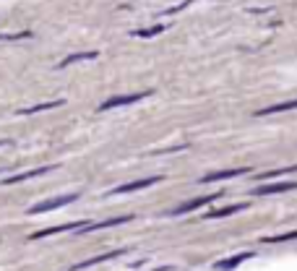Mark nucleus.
Returning <instances> with one entry per match:
<instances>
[{
  "mask_svg": "<svg viewBox=\"0 0 297 271\" xmlns=\"http://www.w3.org/2000/svg\"><path fill=\"white\" fill-rule=\"evenodd\" d=\"M73 201H79V193H65V195H55V198H47V201H40V203H34L32 209H29L26 214H47V212H55V209H63L68 206V203H73Z\"/></svg>",
  "mask_w": 297,
  "mask_h": 271,
  "instance_id": "1",
  "label": "nucleus"
},
{
  "mask_svg": "<svg viewBox=\"0 0 297 271\" xmlns=\"http://www.w3.org/2000/svg\"><path fill=\"white\" fill-rule=\"evenodd\" d=\"M151 97V92H139V94H120V97H110L107 102L99 104V112H107V110H115V107H128V104H136L141 99Z\"/></svg>",
  "mask_w": 297,
  "mask_h": 271,
  "instance_id": "2",
  "label": "nucleus"
},
{
  "mask_svg": "<svg viewBox=\"0 0 297 271\" xmlns=\"http://www.w3.org/2000/svg\"><path fill=\"white\" fill-rule=\"evenodd\" d=\"M219 193H211V195H198V198H190L185 203H180L178 209H172V212H167L170 216H182V214H188V212H196V209H201V206H206L209 201H214Z\"/></svg>",
  "mask_w": 297,
  "mask_h": 271,
  "instance_id": "3",
  "label": "nucleus"
},
{
  "mask_svg": "<svg viewBox=\"0 0 297 271\" xmlns=\"http://www.w3.org/2000/svg\"><path fill=\"white\" fill-rule=\"evenodd\" d=\"M89 222H68V224H60V227H47V230H40V232H32L29 240H40V237H50V235H58V232H71V230H86Z\"/></svg>",
  "mask_w": 297,
  "mask_h": 271,
  "instance_id": "4",
  "label": "nucleus"
},
{
  "mask_svg": "<svg viewBox=\"0 0 297 271\" xmlns=\"http://www.w3.org/2000/svg\"><path fill=\"white\" fill-rule=\"evenodd\" d=\"M159 175L154 177H143V180H133V183H125V185H118L115 191H110V195H120V193H133V191H141V188H149V185H157L159 183Z\"/></svg>",
  "mask_w": 297,
  "mask_h": 271,
  "instance_id": "5",
  "label": "nucleus"
},
{
  "mask_svg": "<svg viewBox=\"0 0 297 271\" xmlns=\"http://www.w3.org/2000/svg\"><path fill=\"white\" fill-rule=\"evenodd\" d=\"M250 167H238V170H222V172H206L201 177V183H214V180H230V177H240V175H248Z\"/></svg>",
  "mask_w": 297,
  "mask_h": 271,
  "instance_id": "6",
  "label": "nucleus"
},
{
  "mask_svg": "<svg viewBox=\"0 0 297 271\" xmlns=\"http://www.w3.org/2000/svg\"><path fill=\"white\" fill-rule=\"evenodd\" d=\"M248 258H253V253H250V251L240 253V255H230V258L217 261V263H214V269H217V271H232L235 266H240V263H242V261H248Z\"/></svg>",
  "mask_w": 297,
  "mask_h": 271,
  "instance_id": "7",
  "label": "nucleus"
},
{
  "mask_svg": "<svg viewBox=\"0 0 297 271\" xmlns=\"http://www.w3.org/2000/svg\"><path fill=\"white\" fill-rule=\"evenodd\" d=\"M50 170H55V167H37V170H29V172H21V175H8L3 180L5 185H16V183H26V180H32V177H40L44 175V172H50Z\"/></svg>",
  "mask_w": 297,
  "mask_h": 271,
  "instance_id": "8",
  "label": "nucleus"
},
{
  "mask_svg": "<svg viewBox=\"0 0 297 271\" xmlns=\"http://www.w3.org/2000/svg\"><path fill=\"white\" fill-rule=\"evenodd\" d=\"M284 191H297V183H279V185H261L256 191H250L253 195H269V193H284Z\"/></svg>",
  "mask_w": 297,
  "mask_h": 271,
  "instance_id": "9",
  "label": "nucleus"
},
{
  "mask_svg": "<svg viewBox=\"0 0 297 271\" xmlns=\"http://www.w3.org/2000/svg\"><path fill=\"white\" fill-rule=\"evenodd\" d=\"M123 253V251H110V253H102V255H94V258H86V261H81V263H76L73 271H81V269H89V266H97V263H102V261H110V258H118V255Z\"/></svg>",
  "mask_w": 297,
  "mask_h": 271,
  "instance_id": "10",
  "label": "nucleus"
},
{
  "mask_svg": "<svg viewBox=\"0 0 297 271\" xmlns=\"http://www.w3.org/2000/svg\"><path fill=\"white\" fill-rule=\"evenodd\" d=\"M131 219L133 216H115V219H104V222H89V227L83 232H97V230H104V227H115V224H125Z\"/></svg>",
  "mask_w": 297,
  "mask_h": 271,
  "instance_id": "11",
  "label": "nucleus"
},
{
  "mask_svg": "<svg viewBox=\"0 0 297 271\" xmlns=\"http://www.w3.org/2000/svg\"><path fill=\"white\" fill-rule=\"evenodd\" d=\"M289 110H297V99L292 102H277V104H271V107H263V110H258L256 115H274V112H289Z\"/></svg>",
  "mask_w": 297,
  "mask_h": 271,
  "instance_id": "12",
  "label": "nucleus"
},
{
  "mask_svg": "<svg viewBox=\"0 0 297 271\" xmlns=\"http://www.w3.org/2000/svg\"><path fill=\"white\" fill-rule=\"evenodd\" d=\"M97 55H99V52H94V50H91V52H76V55H68V58L60 60L58 68H68V65H73V63H81V60H94Z\"/></svg>",
  "mask_w": 297,
  "mask_h": 271,
  "instance_id": "13",
  "label": "nucleus"
},
{
  "mask_svg": "<svg viewBox=\"0 0 297 271\" xmlns=\"http://www.w3.org/2000/svg\"><path fill=\"white\" fill-rule=\"evenodd\" d=\"M248 209V203H238V206H224V209H219V212H206L203 214V219H217V216H230L235 212H245Z\"/></svg>",
  "mask_w": 297,
  "mask_h": 271,
  "instance_id": "14",
  "label": "nucleus"
},
{
  "mask_svg": "<svg viewBox=\"0 0 297 271\" xmlns=\"http://www.w3.org/2000/svg\"><path fill=\"white\" fill-rule=\"evenodd\" d=\"M52 107H63V99H58V102H42V104H34V107H26V110H21L19 115H34V112L52 110Z\"/></svg>",
  "mask_w": 297,
  "mask_h": 271,
  "instance_id": "15",
  "label": "nucleus"
},
{
  "mask_svg": "<svg viewBox=\"0 0 297 271\" xmlns=\"http://www.w3.org/2000/svg\"><path fill=\"white\" fill-rule=\"evenodd\" d=\"M295 237H297V230L284 232V235H269V237H263L261 243H287V240H295Z\"/></svg>",
  "mask_w": 297,
  "mask_h": 271,
  "instance_id": "16",
  "label": "nucleus"
},
{
  "mask_svg": "<svg viewBox=\"0 0 297 271\" xmlns=\"http://www.w3.org/2000/svg\"><path fill=\"white\" fill-rule=\"evenodd\" d=\"M159 32H164L162 24H159V26H151V29H136L133 37H154V34H159Z\"/></svg>",
  "mask_w": 297,
  "mask_h": 271,
  "instance_id": "17",
  "label": "nucleus"
},
{
  "mask_svg": "<svg viewBox=\"0 0 297 271\" xmlns=\"http://www.w3.org/2000/svg\"><path fill=\"white\" fill-rule=\"evenodd\" d=\"M292 172H297V167H284V170H274V172H266V175H261L258 180H271V177H279V175H292Z\"/></svg>",
  "mask_w": 297,
  "mask_h": 271,
  "instance_id": "18",
  "label": "nucleus"
},
{
  "mask_svg": "<svg viewBox=\"0 0 297 271\" xmlns=\"http://www.w3.org/2000/svg\"><path fill=\"white\" fill-rule=\"evenodd\" d=\"M11 144H13L11 138H0V146H11Z\"/></svg>",
  "mask_w": 297,
  "mask_h": 271,
  "instance_id": "19",
  "label": "nucleus"
}]
</instances>
